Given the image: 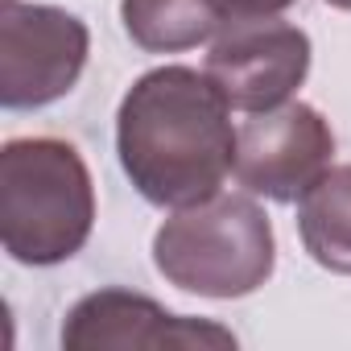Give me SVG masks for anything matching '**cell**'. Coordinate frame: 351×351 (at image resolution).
<instances>
[{
    "instance_id": "6da1fadb",
    "label": "cell",
    "mask_w": 351,
    "mask_h": 351,
    "mask_svg": "<svg viewBox=\"0 0 351 351\" xmlns=\"http://www.w3.org/2000/svg\"><path fill=\"white\" fill-rule=\"evenodd\" d=\"M124 178L153 207H195L219 195L236 165L232 104L195 66L145 71L116 108Z\"/></svg>"
},
{
    "instance_id": "7a4b0ae2",
    "label": "cell",
    "mask_w": 351,
    "mask_h": 351,
    "mask_svg": "<svg viewBox=\"0 0 351 351\" xmlns=\"http://www.w3.org/2000/svg\"><path fill=\"white\" fill-rule=\"evenodd\" d=\"M91 228L95 182L71 141L17 136L0 149V244L17 265H62L83 252Z\"/></svg>"
},
{
    "instance_id": "3957f363",
    "label": "cell",
    "mask_w": 351,
    "mask_h": 351,
    "mask_svg": "<svg viewBox=\"0 0 351 351\" xmlns=\"http://www.w3.org/2000/svg\"><path fill=\"white\" fill-rule=\"evenodd\" d=\"M157 273L199 298L236 302L256 293L277 269V236L265 207L244 195H215L178 207L153 236Z\"/></svg>"
},
{
    "instance_id": "277c9868",
    "label": "cell",
    "mask_w": 351,
    "mask_h": 351,
    "mask_svg": "<svg viewBox=\"0 0 351 351\" xmlns=\"http://www.w3.org/2000/svg\"><path fill=\"white\" fill-rule=\"evenodd\" d=\"M91 54L87 25L58 5L0 9V104L9 112H34L75 91Z\"/></svg>"
},
{
    "instance_id": "5b68a950",
    "label": "cell",
    "mask_w": 351,
    "mask_h": 351,
    "mask_svg": "<svg viewBox=\"0 0 351 351\" xmlns=\"http://www.w3.org/2000/svg\"><path fill=\"white\" fill-rule=\"evenodd\" d=\"M335 157V132L326 116L302 99L269 112H252L236 128V182L269 203H298Z\"/></svg>"
},
{
    "instance_id": "8992f818",
    "label": "cell",
    "mask_w": 351,
    "mask_h": 351,
    "mask_svg": "<svg viewBox=\"0 0 351 351\" xmlns=\"http://www.w3.org/2000/svg\"><path fill=\"white\" fill-rule=\"evenodd\" d=\"M66 351H236V335L211 318L173 314L161 302L108 285L62 318Z\"/></svg>"
},
{
    "instance_id": "52a82bcc",
    "label": "cell",
    "mask_w": 351,
    "mask_h": 351,
    "mask_svg": "<svg viewBox=\"0 0 351 351\" xmlns=\"http://www.w3.org/2000/svg\"><path fill=\"white\" fill-rule=\"evenodd\" d=\"M310 58L314 46L306 29L277 17H261L228 25L211 42L203 71L236 112L252 116L289 104L310 75Z\"/></svg>"
},
{
    "instance_id": "ba28073f",
    "label": "cell",
    "mask_w": 351,
    "mask_h": 351,
    "mask_svg": "<svg viewBox=\"0 0 351 351\" xmlns=\"http://www.w3.org/2000/svg\"><path fill=\"white\" fill-rule=\"evenodd\" d=\"M120 21L145 54H182L228 29L215 0H120Z\"/></svg>"
},
{
    "instance_id": "9c48e42d",
    "label": "cell",
    "mask_w": 351,
    "mask_h": 351,
    "mask_svg": "<svg viewBox=\"0 0 351 351\" xmlns=\"http://www.w3.org/2000/svg\"><path fill=\"white\" fill-rule=\"evenodd\" d=\"M298 236L314 265L351 277V165H330L298 199Z\"/></svg>"
},
{
    "instance_id": "30bf717a",
    "label": "cell",
    "mask_w": 351,
    "mask_h": 351,
    "mask_svg": "<svg viewBox=\"0 0 351 351\" xmlns=\"http://www.w3.org/2000/svg\"><path fill=\"white\" fill-rule=\"evenodd\" d=\"M219 13H223V25H236V21H261V17H281L289 5L298 0H215Z\"/></svg>"
},
{
    "instance_id": "8fae6325",
    "label": "cell",
    "mask_w": 351,
    "mask_h": 351,
    "mask_svg": "<svg viewBox=\"0 0 351 351\" xmlns=\"http://www.w3.org/2000/svg\"><path fill=\"white\" fill-rule=\"evenodd\" d=\"M330 9H343V13H351V0H326Z\"/></svg>"
},
{
    "instance_id": "7c38bea8",
    "label": "cell",
    "mask_w": 351,
    "mask_h": 351,
    "mask_svg": "<svg viewBox=\"0 0 351 351\" xmlns=\"http://www.w3.org/2000/svg\"><path fill=\"white\" fill-rule=\"evenodd\" d=\"M5 5H9V0H5Z\"/></svg>"
}]
</instances>
